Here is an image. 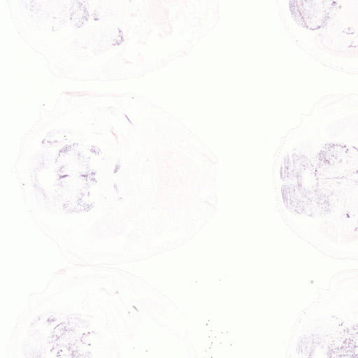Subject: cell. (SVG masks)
<instances>
[{
	"label": "cell",
	"instance_id": "cell-1",
	"mask_svg": "<svg viewBox=\"0 0 358 358\" xmlns=\"http://www.w3.org/2000/svg\"><path fill=\"white\" fill-rule=\"evenodd\" d=\"M282 219L333 257H357L358 94L333 92L300 115L273 156Z\"/></svg>",
	"mask_w": 358,
	"mask_h": 358
},
{
	"label": "cell",
	"instance_id": "cell-2",
	"mask_svg": "<svg viewBox=\"0 0 358 358\" xmlns=\"http://www.w3.org/2000/svg\"><path fill=\"white\" fill-rule=\"evenodd\" d=\"M280 23L303 52L325 68L358 74V0L276 1Z\"/></svg>",
	"mask_w": 358,
	"mask_h": 358
}]
</instances>
